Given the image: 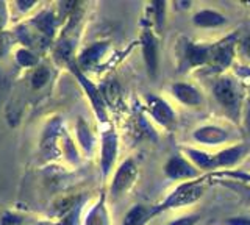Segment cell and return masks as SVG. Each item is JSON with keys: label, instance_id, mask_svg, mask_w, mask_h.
Wrapping results in <instances>:
<instances>
[{"label": "cell", "instance_id": "obj_1", "mask_svg": "<svg viewBox=\"0 0 250 225\" xmlns=\"http://www.w3.org/2000/svg\"><path fill=\"white\" fill-rule=\"evenodd\" d=\"M214 96L216 99L221 102L224 106H227L229 110L236 111L239 106V96L238 91L234 88V84L227 80V79H221L219 82H216L214 84Z\"/></svg>", "mask_w": 250, "mask_h": 225}, {"label": "cell", "instance_id": "obj_2", "mask_svg": "<svg viewBox=\"0 0 250 225\" xmlns=\"http://www.w3.org/2000/svg\"><path fill=\"white\" fill-rule=\"evenodd\" d=\"M231 58H233V40L229 38V40H225L224 42H221L209 50L208 63L213 66L216 71H222L224 67L230 64Z\"/></svg>", "mask_w": 250, "mask_h": 225}, {"label": "cell", "instance_id": "obj_3", "mask_svg": "<svg viewBox=\"0 0 250 225\" xmlns=\"http://www.w3.org/2000/svg\"><path fill=\"white\" fill-rule=\"evenodd\" d=\"M202 186L199 184H185L180 189H177L172 196L167 199L166 206H178V205H186L191 204V202L197 200L202 196Z\"/></svg>", "mask_w": 250, "mask_h": 225}, {"label": "cell", "instance_id": "obj_4", "mask_svg": "<svg viewBox=\"0 0 250 225\" xmlns=\"http://www.w3.org/2000/svg\"><path fill=\"white\" fill-rule=\"evenodd\" d=\"M135 175H136V167L133 164V161H127L125 164L119 169L116 178H114V183H113V192L114 194H119L124 189H127V186L135 180Z\"/></svg>", "mask_w": 250, "mask_h": 225}, {"label": "cell", "instance_id": "obj_5", "mask_svg": "<svg viewBox=\"0 0 250 225\" xmlns=\"http://www.w3.org/2000/svg\"><path fill=\"white\" fill-rule=\"evenodd\" d=\"M148 105H150V111L155 116L156 121H160L164 125H170L174 122V113L170 108L163 102L158 97H150L148 99Z\"/></svg>", "mask_w": 250, "mask_h": 225}, {"label": "cell", "instance_id": "obj_6", "mask_svg": "<svg viewBox=\"0 0 250 225\" xmlns=\"http://www.w3.org/2000/svg\"><path fill=\"white\" fill-rule=\"evenodd\" d=\"M143 45H144V58L147 61V67L150 71V75L155 77L156 72V42L153 36L146 32L143 36Z\"/></svg>", "mask_w": 250, "mask_h": 225}, {"label": "cell", "instance_id": "obj_7", "mask_svg": "<svg viewBox=\"0 0 250 225\" xmlns=\"http://www.w3.org/2000/svg\"><path fill=\"white\" fill-rule=\"evenodd\" d=\"M166 172L172 178H183V177L195 175L194 167H191L182 158H172L166 166Z\"/></svg>", "mask_w": 250, "mask_h": 225}, {"label": "cell", "instance_id": "obj_8", "mask_svg": "<svg viewBox=\"0 0 250 225\" xmlns=\"http://www.w3.org/2000/svg\"><path fill=\"white\" fill-rule=\"evenodd\" d=\"M174 94L177 96V99L182 100L183 103H188V105L200 103V94L197 92V89H194L189 84H175Z\"/></svg>", "mask_w": 250, "mask_h": 225}, {"label": "cell", "instance_id": "obj_9", "mask_svg": "<svg viewBox=\"0 0 250 225\" xmlns=\"http://www.w3.org/2000/svg\"><path fill=\"white\" fill-rule=\"evenodd\" d=\"M195 138L199 139L202 143H209V144H214V143H222L224 139L227 138L225 131H222L221 128H214V127H208V128H202L195 133Z\"/></svg>", "mask_w": 250, "mask_h": 225}, {"label": "cell", "instance_id": "obj_10", "mask_svg": "<svg viewBox=\"0 0 250 225\" xmlns=\"http://www.w3.org/2000/svg\"><path fill=\"white\" fill-rule=\"evenodd\" d=\"M194 22L200 27H217L225 22V19L214 11H202L194 18Z\"/></svg>", "mask_w": 250, "mask_h": 225}, {"label": "cell", "instance_id": "obj_11", "mask_svg": "<svg viewBox=\"0 0 250 225\" xmlns=\"http://www.w3.org/2000/svg\"><path fill=\"white\" fill-rule=\"evenodd\" d=\"M186 55H188V60H189V63L195 66V64L207 63L209 57V50L199 47V45H188Z\"/></svg>", "mask_w": 250, "mask_h": 225}, {"label": "cell", "instance_id": "obj_12", "mask_svg": "<svg viewBox=\"0 0 250 225\" xmlns=\"http://www.w3.org/2000/svg\"><path fill=\"white\" fill-rule=\"evenodd\" d=\"M241 155V149H230V150H225L222 152L219 157L216 158H211L209 161V167L213 166H221V164H233L234 161H238Z\"/></svg>", "mask_w": 250, "mask_h": 225}, {"label": "cell", "instance_id": "obj_13", "mask_svg": "<svg viewBox=\"0 0 250 225\" xmlns=\"http://www.w3.org/2000/svg\"><path fill=\"white\" fill-rule=\"evenodd\" d=\"M114 149H116V139L113 135H108L104 144V170H108L111 166V161L114 158Z\"/></svg>", "mask_w": 250, "mask_h": 225}, {"label": "cell", "instance_id": "obj_14", "mask_svg": "<svg viewBox=\"0 0 250 225\" xmlns=\"http://www.w3.org/2000/svg\"><path fill=\"white\" fill-rule=\"evenodd\" d=\"M146 208L144 206H136L135 209H131L128 216L125 217V225H141L146 219Z\"/></svg>", "mask_w": 250, "mask_h": 225}, {"label": "cell", "instance_id": "obj_15", "mask_svg": "<svg viewBox=\"0 0 250 225\" xmlns=\"http://www.w3.org/2000/svg\"><path fill=\"white\" fill-rule=\"evenodd\" d=\"M47 79H49V72H47V69H39L33 77V84L36 88H39L47 82Z\"/></svg>", "mask_w": 250, "mask_h": 225}, {"label": "cell", "instance_id": "obj_16", "mask_svg": "<svg viewBox=\"0 0 250 225\" xmlns=\"http://www.w3.org/2000/svg\"><path fill=\"white\" fill-rule=\"evenodd\" d=\"M99 49H100V47H94V49H91L88 53H84L83 60L86 61V64H88V63H92V61H96V60H97L99 53H100V50H99Z\"/></svg>", "mask_w": 250, "mask_h": 225}, {"label": "cell", "instance_id": "obj_17", "mask_svg": "<svg viewBox=\"0 0 250 225\" xmlns=\"http://www.w3.org/2000/svg\"><path fill=\"white\" fill-rule=\"evenodd\" d=\"M195 221H197V217H185V219H180L172 225H194Z\"/></svg>", "mask_w": 250, "mask_h": 225}, {"label": "cell", "instance_id": "obj_18", "mask_svg": "<svg viewBox=\"0 0 250 225\" xmlns=\"http://www.w3.org/2000/svg\"><path fill=\"white\" fill-rule=\"evenodd\" d=\"M231 225H250V219H244V217H238V219H231L230 221Z\"/></svg>", "mask_w": 250, "mask_h": 225}, {"label": "cell", "instance_id": "obj_19", "mask_svg": "<svg viewBox=\"0 0 250 225\" xmlns=\"http://www.w3.org/2000/svg\"><path fill=\"white\" fill-rule=\"evenodd\" d=\"M242 49H244V53H246V55L250 57V36L246 38L244 42H242Z\"/></svg>", "mask_w": 250, "mask_h": 225}, {"label": "cell", "instance_id": "obj_20", "mask_svg": "<svg viewBox=\"0 0 250 225\" xmlns=\"http://www.w3.org/2000/svg\"><path fill=\"white\" fill-rule=\"evenodd\" d=\"M247 127L250 130V111H249V116H247Z\"/></svg>", "mask_w": 250, "mask_h": 225}]
</instances>
